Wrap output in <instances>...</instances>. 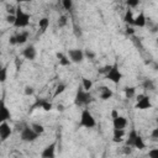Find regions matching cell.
I'll use <instances>...</instances> for the list:
<instances>
[{
	"label": "cell",
	"instance_id": "cell-1",
	"mask_svg": "<svg viewBox=\"0 0 158 158\" xmlns=\"http://www.w3.org/2000/svg\"><path fill=\"white\" fill-rule=\"evenodd\" d=\"M30 19H31V15L28 12L23 11L21 9V6H17L16 7V12H15V23H14V26L16 28L27 27L28 23H30Z\"/></svg>",
	"mask_w": 158,
	"mask_h": 158
},
{
	"label": "cell",
	"instance_id": "cell-2",
	"mask_svg": "<svg viewBox=\"0 0 158 158\" xmlns=\"http://www.w3.org/2000/svg\"><path fill=\"white\" fill-rule=\"evenodd\" d=\"M91 101H93V98H91L90 93L89 91H85L81 86L78 88L77 94H75V98H74V104L77 106H79V107H83V106L89 105Z\"/></svg>",
	"mask_w": 158,
	"mask_h": 158
},
{
	"label": "cell",
	"instance_id": "cell-3",
	"mask_svg": "<svg viewBox=\"0 0 158 158\" xmlns=\"http://www.w3.org/2000/svg\"><path fill=\"white\" fill-rule=\"evenodd\" d=\"M79 126L84 127V128H94L96 126V121H95L93 114L89 111V109H83V111L80 114Z\"/></svg>",
	"mask_w": 158,
	"mask_h": 158
},
{
	"label": "cell",
	"instance_id": "cell-4",
	"mask_svg": "<svg viewBox=\"0 0 158 158\" xmlns=\"http://www.w3.org/2000/svg\"><path fill=\"white\" fill-rule=\"evenodd\" d=\"M105 78H106L107 80H110L111 83H114V84H118V83L121 81V79H122V73L120 72L117 63H114V64L111 65L110 70L105 74Z\"/></svg>",
	"mask_w": 158,
	"mask_h": 158
},
{
	"label": "cell",
	"instance_id": "cell-5",
	"mask_svg": "<svg viewBox=\"0 0 158 158\" xmlns=\"http://www.w3.org/2000/svg\"><path fill=\"white\" fill-rule=\"evenodd\" d=\"M20 138L23 142H35L38 138V135L31 128V126H23L20 131Z\"/></svg>",
	"mask_w": 158,
	"mask_h": 158
},
{
	"label": "cell",
	"instance_id": "cell-6",
	"mask_svg": "<svg viewBox=\"0 0 158 158\" xmlns=\"http://www.w3.org/2000/svg\"><path fill=\"white\" fill-rule=\"evenodd\" d=\"M137 102L135 105L136 109L138 110H147V109H151L152 107V102H151V99L149 96L144 95V94H139L137 95Z\"/></svg>",
	"mask_w": 158,
	"mask_h": 158
},
{
	"label": "cell",
	"instance_id": "cell-7",
	"mask_svg": "<svg viewBox=\"0 0 158 158\" xmlns=\"http://www.w3.org/2000/svg\"><path fill=\"white\" fill-rule=\"evenodd\" d=\"M68 58L70 63H81L84 60V52L79 48H73L68 51Z\"/></svg>",
	"mask_w": 158,
	"mask_h": 158
},
{
	"label": "cell",
	"instance_id": "cell-8",
	"mask_svg": "<svg viewBox=\"0 0 158 158\" xmlns=\"http://www.w3.org/2000/svg\"><path fill=\"white\" fill-rule=\"evenodd\" d=\"M56 147H57L56 141L47 144L41 152V158H56Z\"/></svg>",
	"mask_w": 158,
	"mask_h": 158
},
{
	"label": "cell",
	"instance_id": "cell-9",
	"mask_svg": "<svg viewBox=\"0 0 158 158\" xmlns=\"http://www.w3.org/2000/svg\"><path fill=\"white\" fill-rule=\"evenodd\" d=\"M11 133H12V130L6 121L0 123V141L1 142H5L11 136Z\"/></svg>",
	"mask_w": 158,
	"mask_h": 158
},
{
	"label": "cell",
	"instance_id": "cell-10",
	"mask_svg": "<svg viewBox=\"0 0 158 158\" xmlns=\"http://www.w3.org/2000/svg\"><path fill=\"white\" fill-rule=\"evenodd\" d=\"M36 107H41V109L44 110V111H51L52 107H53V105H52V102L48 101L47 99H37L36 102L31 106V110H33V109H36Z\"/></svg>",
	"mask_w": 158,
	"mask_h": 158
},
{
	"label": "cell",
	"instance_id": "cell-11",
	"mask_svg": "<svg viewBox=\"0 0 158 158\" xmlns=\"http://www.w3.org/2000/svg\"><path fill=\"white\" fill-rule=\"evenodd\" d=\"M11 114H10V110L7 109L6 104L4 100H0V123L7 121L10 118Z\"/></svg>",
	"mask_w": 158,
	"mask_h": 158
},
{
	"label": "cell",
	"instance_id": "cell-12",
	"mask_svg": "<svg viewBox=\"0 0 158 158\" xmlns=\"http://www.w3.org/2000/svg\"><path fill=\"white\" fill-rule=\"evenodd\" d=\"M112 126L114 130H125V127L127 126V118L118 115L116 118H112Z\"/></svg>",
	"mask_w": 158,
	"mask_h": 158
},
{
	"label": "cell",
	"instance_id": "cell-13",
	"mask_svg": "<svg viewBox=\"0 0 158 158\" xmlns=\"http://www.w3.org/2000/svg\"><path fill=\"white\" fill-rule=\"evenodd\" d=\"M22 56H23L26 59H28V60H33V59L36 58V56H37V52H36L35 46H32V44L27 46V47L22 51Z\"/></svg>",
	"mask_w": 158,
	"mask_h": 158
},
{
	"label": "cell",
	"instance_id": "cell-14",
	"mask_svg": "<svg viewBox=\"0 0 158 158\" xmlns=\"http://www.w3.org/2000/svg\"><path fill=\"white\" fill-rule=\"evenodd\" d=\"M147 25V17L144 15L143 11H141L136 17H133V25L132 26H136V27H144Z\"/></svg>",
	"mask_w": 158,
	"mask_h": 158
},
{
	"label": "cell",
	"instance_id": "cell-15",
	"mask_svg": "<svg viewBox=\"0 0 158 158\" xmlns=\"http://www.w3.org/2000/svg\"><path fill=\"white\" fill-rule=\"evenodd\" d=\"M131 147H132V148H136V149H139V151H142V149L146 148V143H144L143 138H142L138 133H137V136L133 138V141H132V143H131Z\"/></svg>",
	"mask_w": 158,
	"mask_h": 158
},
{
	"label": "cell",
	"instance_id": "cell-16",
	"mask_svg": "<svg viewBox=\"0 0 158 158\" xmlns=\"http://www.w3.org/2000/svg\"><path fill=\"white\" fill-rule=\"evenodd\" d=\"M99 91H100V99L101 100H109L112 95H114V93H112V90L109 88V86H100L99 88Z\"/></svg>",
	"mask_w": 158,
	"mask_h": 158
},
{
	"label": "cell",
	"instance_id": "cell-17",
	"mask_svg": "<svg viewBox=\"0 0 158 158\" xmlns=\"http://www.w3.org/2000/svg\"><path fill=\"white\" fill-rule=\"evenodd\" d=\"M15 37H16V44H23L28 40V32L27 31H22L19 35H15Z\"/></svg>",
	"mask_w": 158,
	"mask_h": 158
},
{
	"label": "cell",
	"instance_id": "cell-18",
	"mask_svg": "<svg viewBox=\"0 0 158 158\" xmlns=\"http://www.w3.org/2000/svg\"><path fill=\"white\" fill-rule=\"evenodd\" d=\"M123 136H125V130H114L112 141H114L115 143L122 142V141H123Z\"/></svg>",
	"mask_w": 158,
	"mask_h": 158
},
{
	"label": "cell",
	"instance_id": "cell-19",
	"mask_svg": "<svg viewBox=\"0 0 158 158\" xmlns=\"http://www.w3.org/2000/svg\"><path fill=\"white\" fill-rule=\"evenodd\" d=\"M48 26H49V19H48V17H42V19L38 21V27H40V30H41V33H44V32L47 31Z\"/></svg>",
	"mask_w": 158,
	"mask_h": 158
},
{
	"label": "cell",
	"instance_id": "cell-20",
	"mask_svg": "<svg viewBox=\"0 0 158 158\" xmlns=\"http://www.w3.org/2000/svg\"><path fill=\"white\" fill-rule=\"evenodd\" d=\"M57 58H58V60H59V64L63 65V67H67V65L70 64V60H69L68 56H65V54L62 53V52H58V53H57Z\"/></svg>",
	"mask_w": 158,
	"mask_h": 158
},
{
	"label": "cell",
	"instance_id": "cell-21",
	"mask_svg": "<svg viewBox=\"0 0 158 158\" xmlns=\"http://www.w3.org/2000/svg\"><path fill=\"white\" fill-rule=\"evenodd\" d=\"M123 93H125V96L127 99H132L136 95V88L135 86H125Z\"/></svg>",
	"mask_w": 158,
	"mask_h": 158
},
{
	"label": "cell",
	"instance_id": "cell-22",
	"mask_svg": "<svg viewBox=\"0 0 158 158\" xmlns=\"http://www.w3.org/2000/svg\"><path fill=\"white\" fill-rule=\"evenodd\" d=\"M123 21L127 23V25H133V14H132V10H126L125 12V16H123Z\"/></svg>",
	"mask_w": 158,
	"mask_h": 158
},
{
	"label": "cell",
	"instance_id": "cell-23",
	"mask_svg": "<svg viewBox=\"0 0 158 158\" xmlns=\"http://www.w3.org/2000/svg\"><path fill=\"white\" fill-rule=\"evenodd\" d=\"M81 88L85 90V91H90V89L93 88V81L88 78H81Z\"/></svg>",
	"mask_w": 158,
	"mask_h": 158
},
{
	"label": "cell",
	"instance_id": "cell-24",
	"mask_svg": "<svg viewBox=\"0 0 158 158\" xmlns=\"http://www.w3.org/2000/svg\"><path fill=\"white\" fill-rule=\"evenodd\" d=\"M142 86L146 89V90H154L156 89V84H154V81L152 80V79H146L143 83H142Z\"/></svg>",
	"mask_w": 158,
	"mask_h": 158
},
{
	"label": "cell",
	"instance_id": "cell-25",
	"mask_svg": "<svg viewBox=\"0 0 158 158\" xmlns=\"http://www.w3.org/2000/svg\"><path fill=\"white\" fill-rule=\"evenodd\" d=\"M31 128L40 136V135H42L43 132H44V127L41 125V123H37V122H35V123H32L31 125Z\"/></svg>",
	"mask_w": 158,
	"mask_h": 158
},
{
	"label": "cell",
	"instance_id": "cell-26",
	"mask_svg": "<svg viewBox=\"0 0 158 158\" xmlns=\"http://www.w3.org/2000/svg\"><path fill=\"white\" fill-rule=\"evenodd\" d=\"M65 89H67V85H65V84H63V83H59V84L56 86V90H54L53 96H54V98H57V96H58V95H60Z\"/></svg>",
	"mask_w": 158,
	"mask_h": 158
},
{
	"label": "cell",
	"instance_id": "cell-27",
	"mask_svg": "<svg viewBox=\"0 0 158 158\" xmlns=\"http://www.w3.org/2000/svg\"><path fill=\"white\" fill-rule=\"evenodd\" d=\"M7 79V65L0 68V83H5Z\"/></svg>",
	"mask_w": 158,
	"mask_h": 158
},
{
	"label": "cell",
	"instance_id": "cell-28",
	"mask_svg": "<svg viewBox=\"0 0 158 158\" xmlns=\"http://www.w3.org/2000/svg\"><path fill=\"white\" fill-rule=\"evenodd\" d=\"M137 136V132H136V130L135 128H132L131 131H130V133H128V138L126 139V146H130L131 147V143H132V141H133V138Z\"/></svg>",
	"mask_w": 158,
	"mask_h": 158
},
{
	"label": "cell",
	"instance_id": "cell-29",
	"mask_svg": "<svg viewBox=\"0 0 158 158\" xmlns=\"http://www.w3.org/2000/svg\"><path fill=\"white\" fill-rule=\"evenodd\" d=\"M57 23H58L59 27H64V26H67V23H68V17H67V15H60V16L58 17Z\"/></svg>",
	"mask_w": 158,
	"mask_h": 158
},
{
	"label": "cell",
	"instance_id": "cell-30",
	"mask_svg": "<svg viewBox=\"0 0 158 158\" xmlns=\"http://www.w3.org/2000/svg\"><path fill=\"white\" fill-rule=\"evenodd\" d=\"M62 6L64 7V10L70 11L73 9V1L72 0H62Z\"/></svg>",
	"mask_w": 158,
	"mask_h": 158
},
{
	"label": "cell",
	"instance_id": "cell-31",
	"mask_svg": "<svg viewBox=\"0 0 158 158\" xmlns=\"http://www.w3.org/2000/svg\"><path fill=\"white\" fill-rule=\"evenodd\" d=\"M126 5L128 6V7H136V6H138L139 5V0H127L126 1Z\"/></svg>",
	"mask_w": 158,
	"mask_h": 158
},
{
	"label": "cell",
	"instance_id": "cell-32",
	"mask_svg": "<svg viewBox=\"0 0 158 158\" xmlns=\"http://www.w3.org/2000/svg\"><path fill=\"white\" fill-rule=\"evenodd\" d=\"M23 93H25V95H27V96H31V95H33L35 90H33V88H32V86L27 85V86H25V89H23Z\"/></svg>",
	"mask_w": 158,
	"mask_h": 158
},
{
	"label": "cell",
	"instance_id": "cell-33",
	"mask_svg": "<svg viewBox=\"0 0 158 158\" xmlns=\"http://www.w3.org/2000/svg\"><path fill=\"white\" fill-rule=\"evenodd\" d=\"M148 158H158V148H153L148 152Z\"/></svg>",
	"mask_w": 158,
	"mask_h": 158
},
{
	"label": "cell",
	"instance_id": "cell-34",
	"mask_svg": "<svg viewBox=\"0 0 158 158\" xmlns=\"http://www.w3.org/2000/svg\"><path fill=\"white\" fill-rule=\"evenodd\" d=\"M110 68H111V65H110V64H106V65H104V67H101V68L99 69V73L105 75V74H106V73L110 70Z\"/></svg>",
	"mask_w": 158,
	"mask_h": 158
},
{
	"label": "cell",
	"instance_id": "cell-35",
	"mask_svg": "<svg viewBox=\"0 0 158 158\" xmlns=\"http://www.w3.org/2000/svg\"><path fill=\"white\" fill-rule=\"evenodd\" d=\"M132 147H130V146H125L123 148H122V152H123V154H126V156H130L131 153H132Z\"/></svg>",
	"mask_w": 158,
	"mask_h": 158
},
{
	"label": "cell",
	"instance_id": "cell-36",
	"mask_svg": "<svg viewBox=\"0 0 158 158\" xmlns=\"http://www.w3.org/2000/svg\"><path fill=\"white\" fill-rule=\"evenodd\" d=\"M5 20H6V22H7V23L14 25V23H15V15H7Z\"/></svg>",
	"mask_w": 158,
	"mask_h": 158
},
{
	"label": "cell",
	"instance_id": "cell-37",
	"mask_svg": "<svg viewBox=\"0 0 158 158\" xmlns=\"http://www.w3.org/2000/svg\"><path fill=\"white\" fill-rule=\"evenodd\" d=\"M84 57H88L89 59H94V58H95V53L88 49V51H85V52H84Z\"/></svg>",
	"mask_w": 158,
	"mask_h": 158
},
{
	"label": "cell",
	"instance_id": "cell-38",
	"mask_svg": "<svg viewBox=\"0 0 158 158\" xmlns=\"http://www.w3.org/2000/svg\"><path fill=\"white\" fill-rule=\"evenodd\" d=\"M151 137H152V139H158V128L157 127L153 128V131L151 133Z\"/></svg>",
	"mask_w": 158,
	"mask_h": 158
},
{
	"label": "cell",
	"instance_id": "cell-39",
	"mask_svg": "<svg viewBox=\"0 0 158 158\" xmlns=\"http://www.w3.org/2000/svg\"><path fill=\"white\" fill-rule=\"evenodd\" d=\"M74 35H75L77 37H80V36H81V28L78 27V26H74Z\"/></svg>",
	"mask_w": 158,
	"mask_h": 158
},
{
	"label": "cell",
	"instance_id": "cell-40",
	"mask_svg": "<svg viewBox=\"0 0 158 158\" xmlns=\"http://www.w3.org/2000/svg\"><path fill=\"white\" fill-rule=\"evenodd\" d=\"M9 43H10V44H12V46H14V44H16V37H15V36H11V37L9 38Z\"/></svg>",
	"mask_w": 158,
	"mask_h": 158
},
{
	"label": "cell",
	"instance_id": "cell-41",
	"mask_svg": "<svg viewBox=\"0 0 158 158\" xmlns=\"http://www.w3.org/2000/svg\"><path fill=\"white\" fill-rule=\"evenodd\" d=\"M117 116H118L117 110H116V109H112V111H111V117H112V118H116Z\"/></svg>",
	"mask_w": 158,
	"mask_h": 158
},
{
	"label": "cell",
	"instance_id": "cell-42",
	"mask_svg": "<svg viewBox=\"0 0 158 158\" xmlns=\"http://www.w3.org/2000/svg\"><path fill=\"white\" fill-rule=\"evenodd\" d=\"M126 33H127V35H130V36H132V35L135 33V30H133L132 27H127V30H126Z\"/></svg>",
	"mask_w": 158,
	"mask_h": 158
},
{
	"label": "cell",
	"instance_id": "cell-43",
	"mask_svg": "<svg viewBox=\"0 0 158 158\" xmlns=\"http://www.w3.org/2000/svg\"><path fill=\"white\" fill-rule=\"evenodd\" d=\"M57 107H58V110H59V111H64V106H63V105H58Z\"/></svg>",
	"mask_w": 158,
	"mask_h": 158
}]
</instances>
